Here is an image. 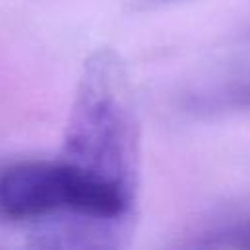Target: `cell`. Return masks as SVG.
<instances>
[{"label":"cell","mask_w":250,"mask_h":250,"mask_svg":"<svg viewBox=\"0 0 250 250\" xmlns=\"http://www.w3.org/2000/svg\"><path fill=\"white\" fill-rule=\"evenodd\" d=\"M127 66L113 49L82 64L59 156L88 176L139 197L141 127Z\"/></svg>","instance_id":"obj_1"},{"label":"cell","mask_w":250,"mask_h":250,"mask_svg":"<svg viewBox=\"0 0 250 250\" xmlns=\"http://www.w3.org/2000/svg\"><path fill=\"white\" fill-rule=\"evenodd\" d=\"M213 105L217 107H250V84L236 86L227 90L225 94H217L213 100Z\"/></svg>","instance_id":"obj_2"},{"label":"cell","mask_w":250,"mask_h":250,"mask_svg":"<svg viewBox=\"0 0 250 250\" xmlns=\"http://www.w3.org/2000/svg\"><path fill=\"white\" fill-rule=\"evenodd\" d=\"M240 236L244 238V240H242V244H246V246H250V223H248V225L244 227V230L240 232Z\"/></svg>","instance_id":"obj_3"}]
</instances>
